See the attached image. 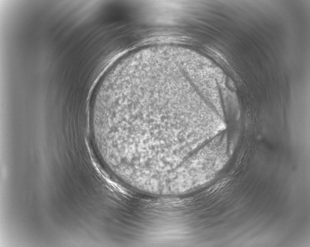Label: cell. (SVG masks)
Listing matches in <instances>:
<instances>
[{"instance_id":"obj_2","label":"cell","mask_w":310,"mask_h":247,"mask_svg":"<svg viewBox=\"0 0 310 247\" xmlns=\"http://www.w3.org/2000/svg\"><path fill=\"white\" fill-rule=\"evenodd\" d=\"M188 171H189V173H190V172H189V170H188ZM191 177H192V176H191ZM192 180H193V179H192Z\"/></svg>"},{"instance_id":"obj_1","label":"cell","mask_w":310,"mask_h":247,"mask_svg":"<svg viewBox=\"0 0 310 247\" xmlns=\"http://www.w3.org/2000/svg\"><path fill=\"white\" fill-rule=\"evenodd\" d=\"M179 88L169 81L145 82L123 130L161 145L177 143L194 136L199 120L185 115L180 104Z\"/></svg>"}]
</instances>
